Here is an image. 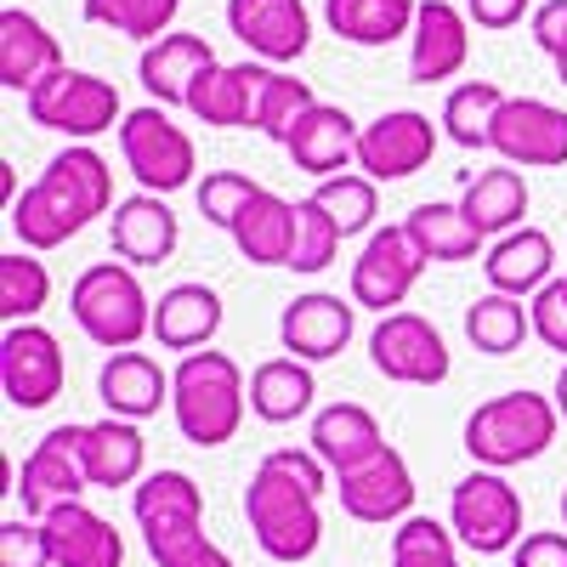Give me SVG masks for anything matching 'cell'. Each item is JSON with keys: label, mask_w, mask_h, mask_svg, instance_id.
<instances>
[{"label": "cell", "mask_w": 567, "mask_h": 567, "mask_svg": "<svg viewBox=\"0 0 567 567\" xmlns=\"http://www.w3.org/2000/svg\"><path fill=\"white\" fill-rule=\"evenodd\" d=\"M329 471L312 449H272L261 454L256 477L245 488V523L261 545V556L296 567V561H312L318 545H323V511H318V494L329 488Z\"/></svg>", "instance_id": "6da1fadb"}, {"label": "cell", "mask_w": 567, "mask_h": 567, "mask_svg": "<svg viewBox=\"0 0 567 567\" xmlns=\"http://www.w3.org/2000/svg\"><path fill=\"white\" fill-rule=\"evenodd\" d=\"M109 210H114V171H109V159L91 148V142H69L63 154L45 159L40 182L12 199L7 221H12L23 250L45 256V250L69 245L74 233H85Z\"/></svg>", "instance_id": "7a4b0ae2"}, {"label": "cell", "mask_w": 567, "mask_h": 567, "mask_svg": "<svg viewBox=\"0 0 567 567\" xmlns=\"http://www.w3.org/2000/svg\"><path fill=\"white\" fill-rule=\"evenodd\" d=\"M131 511L154 567H233V556L205 534V488L187 471H148L131 488Z\"/></svg>", "instance_id": "3957f363"}, {"label": "cell", "mask_w": 567, "mask_h": 567, "mask_svg": "<svg viewBox=\"0 0 567 567\" xmlns=\"http://www.w3.org/2000/svg\"><path fill=\"white\" fill-rule=\"evenodd\" d=\"M250 409V386H245V369L233 363L227 352H187L171 369V420L182 443L194 449H221L239 437Z\"/></svg>", "instance_id": "277c9868"}, {"label": "cell", "mask_w": 567, "mask_h": 567, "mask_svg": "<svg viewBox=\"0 0 567 567\" xmlns=\"http://www.w3.org/2000/svg\"><path fill=\"white\" fill-rule=\"evenodd\" d=\"M556 432H561L556 403L523 386V392H499V398L471 409L460 443H465V454L477 460L483 471H511V465L539 460L556 443Z\"/></svg>", "instance_id": "5b68a950"}, {"label": "cell", "mask_w": 567, "mask_h": 567, "mask_svg": "<svg viewBox=\"0 0 567 567\" xmlns=\"http://www.w3.org/2000/svg\"><path fill=\"white\" fill-rule=\"evenodd\" d=\"M69 312L80 336L103 352H131L142 347V336H154V301L131 261H91L69 290Z\"/></svg>", "instance_id": "8992f818"}, {"label": "cell", "mask_w": 567, "mask_h": 567, "mask_svg": "<svg viewBox=\"0 0 567 567\" xmlns=\"http://www.w3.org/2000/svg\"><path fill=\"white\" fill-rule=\"evenodd\" d=\"M120 154H125V171L142 182V194H182L194 187V171H199V148L159 103H142L120 120Z\"/></svg>", "instance_id": "52a82bcc"}, {"label": "cell", "mask_w": 567, "mask_h": 567, "mask_svg": "<svg viewBox=\"0 0 567 567\" xmlns=\"http://www.w3.org/2000/svg\"><path fill=\"white\" fill-rule=\"evenodd\" d=\"M23 109H29V120L40 131H58L69 142H91V136H103V131H120V120H125L114 80L69 69V63L45 85H34L29 97H23Z\"/></svg>", "instance_id": "ba28073f"}, {"label": "cell", "mask_w": 567, "mask_h": 567, "mask_svg": "<svg viewBox=\"0 0 567 567\" xmlns=\"http://www.w3.org/2000/svg\"><path fill=\"white\" fill-rule=\"evenodd\" d=\"M449 528L465 550L505 556L523 545V494L505 483V471H471L449 494Z\"/></svg>", "instance_id": "9c48e42d"}, {"label": "cell", "mask_w": 567, "mask_h": 567, "mask_svg": "<svg viewBox=\"0 0 567 567\" xmlns=\"http://www.w3.org/2000/svg\"><path fill=\"white\" fill-rule=\"evenodd\" d=\"M369 363L392 386H443L449 381V341L432 318L420 312H386L369 329Z\"/></svg>", "instance_id": "30bf717a"}, {"label": "cell", "mask_w": 567, "mask_h": 567, "mask_svg": "<svg viewBox=\"0 0 567 567\" xmlns=\"http://www.w3.org/2000/svg\"><path fill=\"white\" fill-rule=\"evenodd\" d=\"M63 386H69L63 341L45 323H7V336H0V392H7V403L34 414L58 403Z\"/></svg>", "instance_id": "8fae6325"}, {"label": "cell", "mask_w": 567, "mask_h": 567, "mask_svg": "<svg viewBox=\"0 0 567 567\" xmlns=\"http://www.w3.org/2000/svg\"><path fill=\"white\" fill-rule=\"evenodd\" d=\"M432 267L420 250H414V239H409V227L398 221V227H374L369 239H363V256L352 261V301L363 307V312H403V301H409V290L420 284V272Z\"/></svg>", "instance_id": "7c38bea8"}, {"label": "cell", "mask_w": 567, "mask_h": 567, "mask_svg": "<svg viewBox=\"0 0 567 567\" xmlns=\"http://www.w3.org/2000/svg\"><path fill=\"white\" fill-rule=\"evenodd\" d=\"M488 148L516 171H556L567 165V109L545 97H505L488 125Z\"/></svg>", "instance_id": "4fadbf2b"}, {"label": "cell", "mask_w": 567, "mask_h": 567, "mask_svg": "<svg viewBox=\"0 0 567 567\" xmlns=\"http://www.w3.org/2000/svg\"><path fill=\"white\" fill-rule=\"evenodd\" d=\"M437 154V125L420 109H386L358 131V171L369 182H409L432 165Z\"/></svg>", "instance_id": "5bb4252c"}, {"label": "cell", "mask_w": 567, "mask_h": 567, "mask_svg": "<svg viewBox=\"0 0 567 567\" xmlns=\"http://www.w3.org/2000/svg\"><path fill=\"white\" fill-rule=\"evenodd\" d=\"M91 488L85 477V460H80V425H52L23 460L18 471V499H23V516H34V523H45L58 505L80 499Z\"/></svg>", "instance_id": "9a60e30c"}, {"label": "cell", "mask_w": 567, "mask_h": 567, "mask_svg": "<svg viewBox=\"0 0 567 567\" xmlns=\"http://www.w3.org/2000/svg\"><path fill=\"white\" fill-rule=\"evenodd\" d=\"M341 488V511L352 516V523H369V528H398L414 516V471L409 460L386 443L381 454H374L369 465L347 471V477H336Z\"/></svg>", "instance_id": "2e32d148"}, {"label": "cell", "mask_w": 567, "mask_h": 567, "mask_svg": "<svg viewBox=\"0 0 567 567\" xmlns=\"http://www.w3.org/2000/svg\"><path fill=\"white\" fill-rule=\"evenodd\" d=\"M352 329H358V301H341L329 290H307L290 307L278 312V341L290 358L301 363H329L352 347Z\"/></svg>", "instance_id": "e0dca14e"}, {"label": "cell", "mask_w": 567, "mask_h": 567, "mask_svg": "<svg viewBox=\"0 0 567 567\" xmlns=\"http://www.w3.org/2000/svg\"><path fill=\"white\" fill-rule=\"evenodd\" d=\"M227 29L250 45V58L272 69L307 58V45H312L307 0H227Z\"/></svg>", "instance_id": "ac0fdd59"}, {"label": "cell", "mask_w": 567, "mask_h": 567, "mask_svg": "<svg viewBox=\"0 0 567 567\" xmlns=\"http://www.w3.org/2000/svg\"><path fill=\"white\" fill-rule=\"evenodd\" d=\"M465 58H471V18L454 0H420V18L409 34V80L414 85L454 80Z\"/></svg>", "instance_id": "d6986e66"}, {"label": "cell", "mask_w": 567, "mask_h": 567, "mask_svg": "<svg viewBox=\"0 0 567 567\" xmlns=\"http://www.w3.org/2000/svg\"><path fill=\"white\" fill-rule=\"evenodd\" d=\"M216 69V45L205 34H159L154 45H142L136 80L159 109H187L194 85Z\"/></svg>", "instance_id": "ffe728a7"}, {"label": "cell", "mask_w": 567, "mask_h": 567, "mask_svg": "<svg viewBox=\"0 0 567 567\" xmlns=\"http://www.w3.org/2000/svg\"><path fill=\"white\" fill-rule=\"evenodd\" d=\"M358 120L347 114V109H336V103H312L301 120H296V131H290V142H284V154L296 159V171H307V176H341V171H358Z\"/></svg>", "instance_id": "44dd1931"}, {"label": "cell", "mask_w": 567, "mask_h": 567, "mask_svg": "<svg viewBox=\"0 0 567 567\" xmlns=\"http://www.w3.org/2000/svg\"><path fill=\"white\" fill-rule=\"evenodd\" d=\"M109 245H114V256L131 261V267H159V261H171L176 245H182V221H176V210H171L159 194H131V199H120L114 216H109Z\"/></svg>", "instance_id": "7402d4cb"}, {"label": "cell", "mask_w": 567, "mask_h": 567, "mask_svg": "<svg viewBox=\"0 0 567 567\" xmlns=\"http://www.w3.org/2000/svg\"><path fill=\"white\" fill-rule=\"evenodd\" d=\"M267 74H272V63H216L194 85L187 114H194L199 125H221V131H239V125L256 131V109H261Z\"/></svg>", "instance_id": "603a6c76"}, {"label": "cell", "mask_w": 567, "mask_h": 567, "mask_svg": "<svg viewBox=\"0 0 567 567\" xmlns=\"http://www.w3.org/2000/svg\"><path fill=\"white\" fill-rule=\"evenodd\" d=\"M97 398L114 420H148L171 403V369H159L154 352H109L97 369Z\"/></svg>", "instance_id": "cb8c5ba5"}, {"label": "cell", "mask_w": 567, "mask_h": 567, "mask_svg": "<svg viewBox=\"0 0 567 567\" xmlns=\"http://www.w3.org/2000/svg\"><path fill=\"white\" fill-rule=\"evenodd\" d=\"M483 272H488V290H494V296L534 301L545 284L556 278V245H550V233H545V227H516V233H505V239L488 245Z\"/></svg>", "instance_id": "d4e9b609"}, {"label": "cell", "mask_w": 567, "mask_h": 567, "mask_svg": "<svg viewBox=\"0 0 567 567\" xmlns=\"http://www.w3.org/2000/svg\"><path fill=\"white\" fill-rule=\"evenodd\" d=\"M307 449L336 471V477H347V471H358V465H369L374 454L386 449V437H381V420H374L363 403H329V409H318L312 414V432H307Z\"/></svg>", "instance_id": "484cf974"}, {"label": "cell", "mask_w": 567, "mask_h": 567, "mask_svg": "<svg viewBox=\"0 0 567 567\" xmlns=\"http://www.w3.org/2000/svg\"><path fill=\"white\" fill-rule=\"evenodd\" d=\"M45 539H52L58 567H125V539L109 516H97L85 499H69L45 516Z\"/></svg>", "instance_id": "4316f807"}, {"label": "cell", "mask_w": 567, "mask_h": 567, "mask_svg": "<svg viewBox=\"0 0 567 567\" xmlns=\"http://www.w3.org/2000/svg\"><path fill=\"white\" fill-rule=\"evenodd\" d=\"M80 460L91 488H136L148 477V443H142L136 420H91L80 425Z\"/></svg>", "instance_id": "83f0119b"}, {"label": "cell", "mask_w": 567, "mask_h": 567, "mask_svg": "<svg viewBox=\"0 0 567 567\" xmlns=\"http://www.w3.org/2000/svg\"><path fill=\"white\" fill-rule=\"evenodd\" d=\"M58 69H63V45H58L52 29L29 12H18V7L0 12V85L29 97V91L45 85Z\"/></svg>", "instance_id": "f1b7e54d"}, {"label": "cell", "mask_w": 567, "mask_h": 567, "mask_svg": "<svg viewBox=\"0 0 567 567\" xmlns=\"http://www.w3.org/2000/svg\"><path fill=\"white\" fill-rule=\"evenodd\" d=\"M221 329V296L210 284H171L154 301V341L165 352H205Z\"/></svg>", "instance_id": "f546056e"}, {"label": "cell", "mask_w": 567, "mask_h": 567, "mask_svg": "<svg viewBox=\"0 0 567 567\" xmlns=\"http://www.w3.org/2000/svg\"><path fill=\"white\" fill-rule=\"evenodd\" d=\"M460 210L471 216V227L483 239H505V233L528 227V182L516 165H488L477 176H465V194H460Z\"/></svg>", "instance_id": "4dcf8cb0"}, {"label": "cell", "mask_w": 567, "mask_h": 567, "mask_svg": "<svg viewBox=\"0 0 567 567\" xmlns=\"http://www.w3.org/2000/svg\"><path fill=\"white\" fill-rule=\"evenodd\" d=\"M227 239L239 245V256L250 267H290V256H296V205L278 199L272 187H261V194L239 210Z\"/></svg>", "instance_id": "1f68e13d"}, {"label": "cell", "mask_w": 567, "mask_h": 567, "mask_svg": "<svg viewBox=\"0 0 567 567\" xmlns=\"http://www.w3.org/2000/svg\"><path fill=\"white\" fill-rule=\"evenodd\" d=\"M312 403H318V374H312V363H301V358L284 352V358H267V363L250 369V414H256V420L290 425V420L312 414Z\"/></svg>", "instance_id": "d6a6232c"}, {"label": "cell", "mask_w": 567, "mask_h": 567, "mask_svg": "<svg viewBox=\"0 0 567 567\" xmlns=\"http://www.w3.org/2000/svg\"><path fill=\"white\" fill-rule=\"evenodd\" d=\"M414 18H420V0H323L329 34L363 45V52H381V45L414 34Z\"/></svg>", "instance_id": "836d02e7"}, {"label": "cell", "mask_w": 567, "mask_h": 567, "mask_svg": "<svg viewBox=\"0 0 567 567\" xmlns=\"http://www.w3.org/2000/svg\"><path fill=\"white\" fill-rule=\"evenodd\" d=\"M403 227L425 261H477V250H483V233L471 227V216L460 205H443V199L414 205L403 216Z\"/></svg>", "instance_id": "e575fe53"}, {"label": "cell", "mask_w": 567, "mask_h": 567, "mask_svg": "<svg viewBox=\"0 0 567 567\" xmlns=\"http://www.w3.org/2000/svg\"><path fill=\"white\" fill-rule=\"evenodd\" d=\"M534 336V312L516 301V296H477L465 307V341L477 347L483 358H511L523 352V341Z\"/></svg>", "instance_id": "d590c367"}, {"label": "cell", "mask_w": 567, "mask_h": 567, "mask_svg": "<svg viewBox=\"0 0 567 567\" xmlns=\"http://www.w3.org/2000/svg\"><path fill=\"white\" fill-rule=\"evenodd\" d=\"M499 109H505V91L494 80H465L443 103V136L454 148H488V125Z\"/></svg>", "instance_id": "8d00e7d4"}, {"label": "cell", "mask_w": 567, "mask_h": 567, "mask_svg": "<svg viewBox=\"0 0 567 567\" xmlns=\"http://www.w3.org/2000/svg\"><path fill=\"white\" fill-rule=\"evenodd\" d=\"M52 301V272L34 250H7L0 256V318L7 323H34Z\"/></svg>", "instance_id": "74e56055"}, {"label": "cell", "mask_w": 567, "mask_h": 567, "mask_svg": "<svg viewBox=\"0 0 567 567\" xmlns=\"http://www.w3.org/2000/svg\"><path fill=\"white\" fill-rule=\"evenodd\" d=\"M312 199L329 210V221L341 227V239H352V233H374V216H381V182H369L363 171H341V176H323L312 187Z\"/></svg>", "instance_id": "f35d334b"}, {"label": "cell", "mask_w": 567, "mask_h": 567, "mask_svg": "<svg viewBox=\"0 0 567 567\" xmlns=\"http://www.w3.org/2000/svg\"><path fill=\"white\" fill-rule=\"evenodd\" d=\"M85 23H97V29H114L125 40H159L171 34L176 12H182V0H85Z\"/></svg>", "instance_id": "ab89813d"}, {"label": "cell", "mask_w": 567, "mask_h": 567, "mask_svg": "<svg viewBox=\"0 0 567 567\" xmlns=\"http://www.w3.org/2000/svg\"><path fill=\"white\" fill-rule=\"evenodd\" d=\"M392 567H460V539L437 516H409L392 534Z\"/></svg>", "instance_id": "60d3db41"}, {"label": "cell", "mask_w": 567, "mask_h": 567, "mask_svg": "<svg viewBox=\"0 0 567 567\" xmlns=\"http://www.w3.org/2000/svg\"><path fill=\"white\" fill-rule=\"evenodd\" d=\"M312 103H318V91H312L307 80L272 69V74H267V91H261V109H256V131L272 136L278 148H284V142H290V131H296V120H301Z\"/></svg>", "instance_id": "b9f144b4"}, {"label": "cell", "mask_w": 567, "mask_h": 567, "mask_svg": "<svg viewBox=\"0 0 567 567\" xmlns=\"http://www.w3.org/2000/svg\"><path fill=\"white\" fill-rule=\"evenodd\" d=\"M336 256H341V227L329 221V210L318 199H296V256H290V267L323 272V267H336Z\"/></svg>", "instance_id": "7bdbcfd3"}, {"label": "cell", "mask_w": 567, "mask_h": 567, "mask_svg": "<svg viewBox=\"0 0 567 567\" xmlns=\"http://www.w3.org/2000/svg\"><path fill=\"white\" fill-rule=\"evenodd\" d=\"M261 194V182H250L245 171H205V182L194 187L199 199V216L221 233H233V221H239V210Z\"/></svg>", "instance_id": "ee69618b"}, {"label": "cell", "mask_w": 567, "mask_h": 567, "mask_svg": "<svg viewBox=\"0 0 567 567\" xmlns=\"http://www.w3.org/2000/svg\"><path fill=\"white\" fill-rule=\"evenodd\" d=\"M0 567H58L45 523H34V516H7V523H0Z\"/></svg>", "instance_id": "f6af8a7d"}, {"label": "cell", "mask_w": 567, "mask_h": 567, "mask_svg": "<svg viewBox=\"0 0 567 567\" xmlns=\"http://www.w3.org/2000/svg\"><path fill=\"white\" fill-rule=\"evenodd\" d=\"M528 312H534V341L567 358V272L545 284V290L528 301Z\"/></svg>", "instance_id": "bcb514c9"}, {"label": "cell", "mask_w": 567, "mask_h": 567, "mask_svg": "<svg viewBox=\"0 0 567 567\" xmlns=\"http://www.w3.org/2000/svg\"><path fill=\"white\" fill-rule=\"evenodd\" d=\"M528 29H534V45H539V52L556 58L561 45H567V0H539L534 18H528Z\"/></svg>", "instance_id": "7dc6e473"}, {"label": "cell", "mask_w": 567, "mask_h": 567, "mask_svg": "<svg viewBox=\"0 0 567 567\" xmlns=\"http://www.w3.org/2000/svg\"><path fill=\"white\" fill-rule=\"evenodd\" d=\"M511 567H567V534H523Z\"/></svg>", "instance_id": "c3c4849f"}, {"label": "cell", "mask_w": 567, "mask_h": 567, "mask_svg": "<svg viewBox=\"0 0 567 567\" xmlns=\"http://www.w3.org/2000/svg\"><path fill=\"white\" fill-rule=\"evenodd\" d=\"M465 18L477 29H516L523 18H534L528 0H465Z\"/></svg>", "instance_id": "681fc988"}, {"label": "cell", "mask_w": 567, "mask_h": 567, "mask_svg": "<svg viewBox=\"0 0 567 567\" xmlns=\"http://www.w3.org/2000/svg\"><path fill=\"white\" fill-rule=\"evenodd\" d=\"M550 403H556V414H561V425H567V363H561V374H556V392H550Z\"/></svg>", "instance_id": "f907efd6"}, {"label": "cell", "mask_w": 567, "mask_h": 567, "mask_svg": "<svg viewBox=\"0 0 567 567\" xmlns=\"http://www.w3.org/2000/svg\"><path fill=\"white\" fill-rule=\"evenodd\" d=\"M550 63H556V80H561V85H567V45H561V52H556V58H550Z\"/></svg>", "instance_id": "816d5d0a"}, {"label": "cell", "mask_w": 567, "mask_h": 567, "mask_svg": "<svg viewBox=\"0 0 567 567\" xmlns=\"http://www.w3.org/2000/svg\"><path fill=\"white\" fill-rule=\"evenodd\" d=\"M561 523H567V488H561Z\"/></svg>", "instance_id": "f5cc1de1"}]
</instances>
